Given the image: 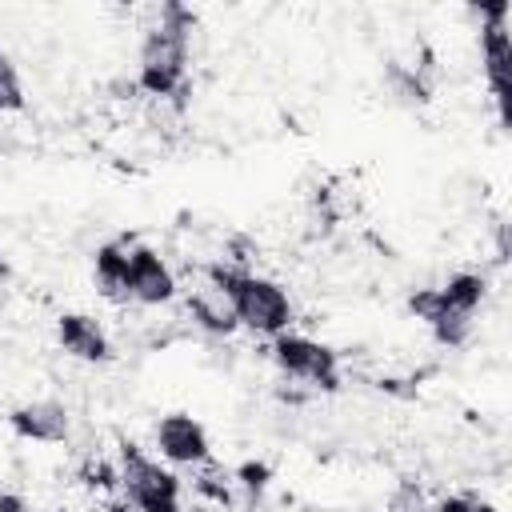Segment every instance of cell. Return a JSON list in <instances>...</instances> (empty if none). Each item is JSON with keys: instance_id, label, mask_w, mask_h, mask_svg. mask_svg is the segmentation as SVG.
Returning <instances> with one entry per match:
<instances>
[{"instance_id": "4fadbf2b", "label": "cell", "mask_w": 512, "mask_h": 512, "mask_svg": "<svg viewBox=\"0 0 512 512\" xmlns=\"http://www.w3.org/2000/svg\"><path fill=\"white\" fill-rule=\"evenodd\" d=\"M24 108V84H20V72L12 64L8 52H0V116L8 112H20Z\"/></svg>"}, {"instance_id": "7c38bea8", "label": "cell", "mask_w": 512, "mask_h": 512, "mask_svg": "<svg viewBox=\"0 0 512 512\" xmlns=\"http://www.w3.org/2000/svg\"><path fill=\"white\" fill-rule=\"evenodd\" d=\"M188 308H192V320H196L200 328H208V332H216V336L236 332V320H232V312H228L224 296H220L212 284H208L204 292H196V296L188 300Z\"/></svg>"}, {"instance_id": "52a82bcc", "label": "cell", "mask_w": 512, "mask_h": 512, "mask_svg": "<svg viewBox=\"0 0 512 512\" xmlns=\"http://www.w3.org/2000/svg\"><path fill=\"white\" fill-rule=\"evenodd\" d=\"M156 452L172 468H200L212 460V440L196 416L168 412L156 420Z\"/></svg>"}, {"instance_id": "6da1fadb", "label": "cell", "mask_w": 512, "mask_h": 512, "mask_svg": "<svg viewBox=\"0 0 512 512\" xmlns=\"http://www.w3.org/2000/svg\"><path fill=\"white\" fill-rule=\"evenodd\" d=\"M208 284L224 296L236 328H248V332L268 336V340L280 332H292L296 304H292L288 288L276 284L272 276H260V272L240 268V264H212Z\"/></svg>"}, {"instance_id": "2e32d148", "label": "cell", "mask_w": 512, "mask_h": 512, "mask_svg": "<svg viewBox=\"0 0 512 512\" xmlns=\"http://www.w3.org/2000/svg\"><path fill=\"white\" fill-rule=\"evenodd\" d=\"M0 512H24V500L12 492H0Z\"/></svg>"}, {"instance_id": "3957f363", "label": "cell", "mask_w": 512, "mask_h": 512, "mask_svg": "<svg viewBox=\"0 0 512 512\" xmlns=\"http://www.w3.org/2000/svg\"><path fill=\"white\" fill-rule=\"evenodd\" d=\"M488 300V276L480 272H456L436 288H420L408 296V312L428 324L432 340L444 348L468 344L476 328V312Z\"/></svg>"}, {"instance_id": "30bf717a", "label": "cell", "mask_w": 512, "mask_h": 512, "mask_svg": "<svg viewBox=\"0 0 512 512\" xmlns=\"http://www.w3.org/2000/svg\"><path fill=\"white\" fill-rule=\"evenodd\" d=\"M8 424L20 440L32 444H60L68 436V408L56 400H32L8 412Z\"/></svg>"}, {"instance_id": "7a4b0ae2", "label": "cell", "mask_w": 512, "mask_h": 512, "mask_svg": "<svg viewBox=\"0 0 512 512\" xmlns=\"http://www.w3.org/2000/svg\"><path fill=\"white\" fill-rule=\"evenodd\" d=\"M192 24L196 16L180 4H164L156 24L144 32L140 44V72H136V88L160 100H180L188 92V44H192Z\"/></svg>"}, {"instance_id": "9a60e30c", "label": "cell", "mask_w": 512, "mask_h": 512, "mask_svg": "<svg viewBox=\"0 0 512 512\" xmlns=\"http://www.w3.org/2000/svg\"><path fill=\"white\" fill-rule=\"evenodd\" d=\"M240 484H244L248 492H264L268 468H264V464H244V468H240Z\"/></svg>"}, {"instance_id": "277c9868", "label": "cell", "mask_w": 512, "mask_h": 512, "mask_svg": "<svg viewBox=\"0 0 512 512\" xmlns=\"http://www.w3.org/2000/svg\"><path fill=\"white\" fill-rule=\"evenodd\" d=\"M116 484L124 488V500L136 512H180V476L172 464L148 456L140 444H120Z\"/></svg>"}, {"instance_id": "5b68a950", "label": "cell", "mask_w": 512, "mask_h": 512, "mask_svg": "<svg viewBox=\"0 0 512 512\" xmlns=\"http://www.w3.org/2000/svg\"><path fill=\"white\" fill-rule=\"evenodd\" d=\"M268 352H272V364L288 380H300V384H312L324 392H332L340 384V356L324 340H312L304 332H280L268 340Z\"/></svg>"}, {"instance_id": "e0dca14e", "label": "cell", "mask_w": 512, "mask_h": 512, "mask_svg": "<svg viewBox=\"0 0 512 512\" xmlns=\"http://www.w3.org/2000/svg\"><path fill=\"white\" fill-rule=\"evenodd\" d=\"M104 512H136V508H132V504H128V500H112V504H108V508H104Z\"/></svg>"}, {"instance_id": "5bb4252c", "label": "cell", "mask_w": 512, "mask_h": 512, "mask_svg": "<svg viewBox=\"0 0 512 512\" xmlns=\"http://www.w3.org/2000/svg\"><path fill=\"white\" fill-rule=\"evenodd\" d=\"M436 512H496L488 500H476V496H444L436 504Z\"/></svg>"}, {"instance_id": "8992f818", "label": "cell", "mask_w": 512, "mask_h": 512, "mask_svg": "<svg viewBox=\"0 0 512 512\" xmlns=\"http://www.w3.org/2000/svg\"><path fill=\"white\" fill-rule=\"evenodd\" d=\"M176 292H180V284H176L172 264L152 244L128 240V304L160 308V304L176 300Z\"/></svg>"}, {"instance_id": "8fae6325", "label": "cell", "mask_w": 512, "mask_h": 512, "mask_svg": "<svg viewBox=\"0 0 512 512\" xmlns=\"http://www.w3.org/2000/svg\"><path fill=\"white\" fill-rule=\"evenodd\" d=\"M92 280L112 304H128V240L100 244L92 256Z\"/></svg>"}, {"instance_id": "9c48e42d", "label": "cell", "mask_w": 512, "mask_h": 512, "mask_svg": "<svg viewBox=\"0 0 512 512\" xmlns=\"http://www.w3.org/2000/svg\"><path fill=\"white\" fill-rule=\"evenodd\" d=\"M56 344H60V352H68L72 360H84V364L112 360V340H108L104 324L88 312H64L56 320Z\"/></svg>"}, {"instance_id": "ba28073f", "label": "cell", "mask_w": 512, "mask_h": 512, "mask_svg": "<svg viewBox=\"0 0 512 512\" xmlns=\"http://www.w3.org/2000/svg\"><path fill=\"white\" fill-rule=\"evenodd\" d=\"M508 4L484 8V28H480V64H484V80L488 92L496 96V104L508 100V68H512V36H508Z\"/></svg>"}]
</instances>
